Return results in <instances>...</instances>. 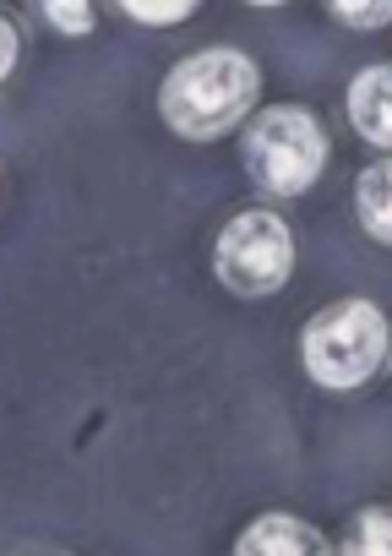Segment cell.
Returning a JSON list of instances; mask_svg holds the SVG:
<instances>
[{
  "label": "cell",
  "instance_id": "obj_11",
  "mask_svg": "<svg viewBox=\"0 0 392 556\" xmlns=\"http://www.w3.org/2000/svg\"><path fill=\"white\" fill-rule=\"evenodd\" d=\"M327 17L354 28V34H376V28H392V0H321Z\"/></svg>",
  "mask_w": 392,
  "mask_h": 556
},
{
  "label": "cell",
  "instance_id": "obj_2",
  "mask_svg": "<svg viewBox=\"0 0 392 556\" xmlns=\"http://www.w3.org/2000/svg\"><path fill=\"white\" fill-rule=\"evenodd\" d=\"M392 366V317L365 301V295H343L327 301L305 328H300V371L338 399L365 393L381 371Z\"/></svg>",
  "mask_w": 392,
  "mask_h": 556
},
{
  "label": "cell",
  "instance_id": "obj_7",
  "mask_svg": "<svg viewBox=\"0 0 392 556\" xmlns=\"http://www.w3.org/2000/svg\"><path fill=\"white\" fill-rule=\"evenodd\" d=\"M354 218H359V229L376 245L392 251V153H381V159H370L359 169V180H354Z\"/></svg>",
  "mask_w": 392,
  "mask_h": 556
},
{
  "label": "cell",
  "instance_id": "obj_4",
  "mask_svg": "<svg viewBox=\"0 0 392 556\" xmlns=\"http://www.w3.org/2000/svg\"><path fill=\"white\" fill-rule=\"evenodd\" d=\"M213 278L235 301H267L294 278V224L273 202H245L213 235Z\"/></svg>",
  "mask_w": 392,
  "mask_h": 556
},
{
  "label": "cell",
  "instance_id": "obj_6",
  "mask_svg": "<svg viewBox=\"0 0 392 556\" xmlns=\"http://www.w3.org/2000/svg\"><path fill=\"white\" fill-rule=\"evenodd\" d=\"M235 551H240V556H327V551H338V545H332L311 518H300V513H256V518L240 529Z\"/></svg>",
  "mask_w": 392,
  "mask_h": 556
},
{
  "label": "cell",
  "instance_id": "obj_10",
  "mask_svg": "<svg viewBox=\"0 0 392 556\" xmlns=\"http://www.w3.org/2000/svg\"><path fill=\"white\" fill-rule=\"evenodd\" d=\"M34 12L61 39H88L99 28V7H93V0H34Z\"/></svg>",
  "mask_w": 392,
  "mask_h": 556
},
{
  "label": "cell",
  "instance_id": "obj_9",
  "mask_svg": "<svg viewBox=\"0 0 392 556\" xmlns=\"http://www.w3.org/2000/svg\"><path fill=\"white\" fill-rule=\"evenodd\" d=\"M110 7L137 28H180L202 12V0H110Z\"/></svg>",
  "mask_w": 392,
  "mask_h": 556
},
{
  "label": "cell",
  "instance_id": "obj_1",
  "mask_svg": "<svg viewBox=\"0 0 392 556\" xmlns=\"http://www.w3.org/2000/svg\"><path fill=\"white\" fill-rule=\"evenodd\" d=\"M262 104V66L235 45L180 55L159 83V121L180 142H218L240 131Z\"/></svg>",
  "mask_w": 392,
  "mask_h": 556
},
{
  "label": "cell",
  "instance_id": "obj_12",
  "mask_svg": "<svg viewBox=\"0 0 392 556\" xmlns=\"http://www.w3.org/2000/svg\"><path fill=\"white\" fill-rule=\"evenodd\" d=\"M0 28H7V66H0V72H7V83L17 77V61H23V17L17 12H7V17H0Z\"/></svg>",
  "mask_w": 392,
  "mask_h": 556
},
{
  "label": "cell",
  "instance_id": "obj_8",
  "mask_svg": "<svg viewBox=\"0 0 392 556\" xmlns=\"http://www.w3.org/2000/svg\"><path fill=\"white\" fill-rule=\"evenodd\" d=\"M343 556H392V502H365L349 513V529L338 540Z\"/></svg>",
  "mask_w": 392,
  "mask_h": 556
},
{
  "label": "cell",
  "instance_id": "obj_5",
  "mask_svg": "<svg viewBox=\"0 0 392 556\" xmlns=\"http://www.w3.org/2000/svg\"><path fill=\"white\" fill-rule=\"evenodd\" d=\"M343 115L359 142H370L376 153H392V61H370L349 77Z\"/></svg>",
  "mask_w": 392,
  "mask_h": 556
},
{
  "label": "cell",
  "instance_id": "obj_3",
  "mask_svg": "<svg viewBox=\"0 0 392 556\" xmlns=\"http://www.w3.org/2000/svg\"><path fill=\"white\" fill-rule=\"evenodd\" d=\"M327 159H332V137L311 104H267L245 121L240 164H245V180L267 202H294L316 191V180L327 175Z\"/></svg>",
  "mask_w": 392,
  "mask_h": 556
},
{
  "label": "cell",
  "instance_id": "obj_13",
  "mask_svg": "<svg viewBox=\"0 0 392 556\" xmlns=\"http://www.w3.org/2000/svg\"><path fill=\"white\" fill-rule=\"evenodd\" d=\"M245 7H256V12H273V7H289V0H245Z\"/></svg>",
  "mask_w": 392,
  "mask_h": 556
}]
</instances>
